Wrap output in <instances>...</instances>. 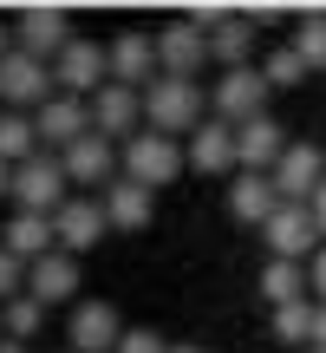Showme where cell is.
<instances>
[{
    "instance_id": "4316f807",
    "label": "cell",
    "mask_w": 326,
    "mask_h": 353,
    "mask_svg": "<svg viewBox=\"0 0 326 353\" xmlns=\"http://www.w3.org/2000/svg\"><path fill=\"white\" fill-rule=\"evenodd\" d=\"M39 321H46V307H39L33 294H20V301H7V307H0V327H7V341H33V334H39Z\"/></svg>"
},
{
    "instance_id": "836d02e7",
    "label": "cell",
    "mask_w": 326,
    "mask_h": 353,
    "mask_svg": "<svg viewBox=\"0 0 326 353\" xmlns=\"http://www.w3.org/2000/svg\"><path fill=\"white\" fill-rule=\"evenodd\" d=\"M0 196H13V164H0Z\"/></svg>"
},
{
    "instance_id": "74e56055",
    "label": "cell",
    "mask_w": 326,
    "mask_h": 353,
    "mask_svg": "<svg viewBox=\"0 0 326 353\" xmlns=\"http://www.w3.org/2000/svg\"><path fill=\"white\" fill-rule=\"evenodd\" d=\"M7 52H13V46H7V26H0V59H7Z\"/></svg>"
},
{
    "instance_id": "6da1fadb",
    "label": "cell",
    "mask_w": 326,
    "mask_h": 353,
    "mask_svg": "<svg viewBox=\"0 0 326 353\" xmlns=\"http://www.w3.org/2000/svg\"><path fill=\"white\" fill-rule=\"evenodd\" d=\"M144 125L176 138V131H202L209 125V99H202L196 79H157L144 85Z\"/></svg>"
},
{
    "instance_id": "d4e9b609",
    "label": "cell",
    "mask_w": 326,
    "mask_h": 353,
    "mask_svg": "<svg viewBox=\"0 0 326 353\" xmlns=\"http://www.w3.org/2000/svg\"><path fill=\"white\" fill-rule=\"evenodd\" d=\"M248 46H254V20H248V13H228V20L209 33V59H222L228 72L248 65Z\"/></svg>"
},
{
    "instance_id": "d6a6232c",
    "label": "cell",
    "mask_w": 326,
    "mask_h": 353,
    "mask_svg": "<svg viewBox=\"0 0 326 353\" xmlns=\"http://www.w3.org/2000/svg\"><path fill=\"white\" fill-rule=\"evenodd\" d=\"M307 210H314V229H320V242H326V183L314 190V203H307Z\"/></svg>"
},
{
    "instance_id": "7402d4cb",
    "label": "cell",
    "mask_w": 326,
    "mask_h": 353,
    "mask_svg": "<svg viewBox=\"0 0 326 353\" xmlns=\"http://www.w3.org/2000/svg\"><path fill=\"white\" fill-rule=\"evenodd\" d=\"M98 203H105V223L111 229H151V190L131 183V176H118Z\"/></svg>"
},
{
    "instance_id": "277c9868",
    "label": "cell",
    "mask_w": 326,
    "mask_h": 353,
    "mask_svg": "<svg viewBox=\"0 0 326 353\" xmlns=\"http://www.w3.org/2000/svg\"><path fill=\"white\" fill-rule=\"evenodd\" d=\"M65 183H72V176H65V164L39 151L33 164L13 170V203H20V210H33V216H59L65 203H72V196H65Z\"/></svg>"
},
{
    "instance_id": "5bb4252c",
    "label": "cell",
    "mask_w": 326,
    "mask_h": 353,
    "mask_svg": "<svg viewBox=\"0 0 326 353\" xmlns=\"http://www.w3.org/2000/svg\"><path fill=\"white\" fill-rule=\"evenodd\" d=\"M320 183H326V157H320V144H287V157L274 164L281 203H314Z\"/></svg>"
},
{
    "instance_id": "ab89813d",
    "label": "cell",
    "mask_w": 326,
    "mask_h": 353,
    "mask_svg": "<svg viewBox=\"0 0 326 353\" xmlns=\"http://www.w3.org/2000/svg\"><path fill=\"white\" fill-rule=\"evenodd\" d=\"M0 341H7V327H0Z\"/></svg>"
},
{
    "instance_id": "9a60e30c",
    "label": "cell",
    "mask_w": 326,
    "mask_h": 353,
    "mask_svg": "<svg viewBox=\"0 0 326 353\" xmlns=\"http://www.w3.org/2000/svg\"><path fill=\"white\" fill-rule=\"evenodd\" d=\"M33 125H39V144H59V151H72L78 138H91V99H65V92H59V99L39 105Z\"/></svg>"
},
{
    "instance_id": "2e32d148",
    "label": "cell",
    "mask_w": 326,
    "mask_h": 353,
    "mask_svg": "<svg viewBox=\"0 0 326 353\" xmlns=\"http://www.w3.org/2000/svg\"><path fill=\"white\" fill-rule=\"evenodd\" d=\"M105 52H111V79H118V85H131V92H138V85H157V79H163V65H157V39H151V33H118Z\"/></svg>"
},
{
    "instance_id": "4fadbf2b",
    "label": "cell",
    "mask_w": 326,
    "mask_h": 353,
    "mask_svg": "<svg viewBox=\"0 0 326 353\" xmlns=\"http://www.w3.org/2000/svg\"><path fill=\"white\" fill-rule=\"evenodd\" d=\"M59 164H65V176H72V183H85V190H111L118 183V164H124V157H118V144L111 138H98V131H91V138H78L72 151H59Z\"/></svg>"
},
{
    "instance_id": "ba28073f",
    "label": "cell",
    "mask_w": 326,
    "mask_h": 353,
    "mask_svg": "<svg viewBox=\"0 0 326 353\" xmlns=\"http://www.w3.org/2000/svg\"><path fill=\"white\" fill-rule=\"evenodd\" d=\"M157 65H163V79H196L209 65V33L196 20H170L157 33Z\"/></svg>"
},
{
    "instance_id": "5b68a950",
    "label": "cell",
    "mask_w": 326,
    "mask_h": 353,
    "mask_svg": "<svg viewBox=\"0 0 326 353\" xmlns=\"http://www.w3.org/2000/svg\"><path fill=\"white\" fill-rule=\"evenodd\" d=\"M268 262H307V255H320V229H314V210L307 203H281L274 216H268Z\"/></svg>"
},
{
    "instance_id": "f1b7e54d",
    "label": "cell",
    "mask_w": 326,
    "mask_h": 353,
    "mask_svg": "<svg viewBox=\"0 0 326 353\" xmlns=\"http://www.w3.org/2000/svg\"><path fill=\"white\" fill-rule=\"evenodd\" d=\"M261 72H268V85H274V92H287V85H301V79H307V59L294 46H281V52H268Z\"/></svg>"
},
{
    "instance_id": "8d00e7d4",
    "label": "cell",
    "mask_w": 326,
    "mask_h": 353,
    "mask_svg": "<svg viewBox=\"0 0 326 353\" xmlns=\"http://www.w3.org/2000/svg\"><path fill=\"white\" fill-rule=\"evenodd\" d=\"M170 353H209V347H189V341H183V347H170Z\"/></svg>"
},
{
    "instance_id": "8fae6325",
    "label": "cell",
    "mask_w": 326,
    "mask_h": 353,
    "mask_svg": "<svg viewBox=\"0 0 326 353\" xmlns=\"http://www.w3.org/2000/svg\"><path fill=\"white\" fill-rule=\"evenodd\" d=\"M287 157V131L274 125V118H248V125H235V164L241 170H261V176H274V164Z\"/></svg>"
},
{
    "instance_id": "7a4b0ae2",
    "label": "cell",
    "mask_w": 326,
    "mask_h": 353,
    "mask_svg": "<svg viewBox=\"0 0 326 353\" xmlns=\"http://www.w3.org/2000/svg\"><path fill=\"white\" fill-rule=\"evenodd\" d=\"M183 164H189V151H176V138H163V131H151V125L124 144V176L144 183V190H163L170 176H183Z\"/></svg>"
},
{
    "instance_id": "e575fe53",
    "label": "cell",
    "mask_w": 326,
    "mask_h": 353,
    "mask_svg": "<svg viewBox=\"0 0 326 353\" xmlns=\"http://www.w3.org/2000/svg\"><path fill=\"white\" fill-rule=\"evenodd\" d=\"M314 347H326V307H320V327H314Z\"/></svg>"
},
{
    "instance_id": "3957f363",
    "label": "cell",
    "mask_w": 326,
    "mask_h": 353,
    "mask_svg": "<svg viewBox=\"0 0 326 353\" xmlns=\"http://www.w3.org/2000/svg\"><path fill=\"white\" fill-rule=\"evenodd\" d=\"M52 79H59L65 99H98V92L111 85V52H105L98 39H72V46L52 59Z\"/></svg>"
},
{
    "instance_id": "ffe728a7",
    "label": "cell",
    "mask_w": 326,
    "mask_h": 353,
    "mask_svg": "<svg viewBox=\"0 0 326 353\" xmlns=\"http://www.w3.org/2000/svg\"><path fill=\"white\" fill-rule=\"evenodd\" d=\"M228 210H235L241 223L268 229V216L281 210V190H274V176H261V170H241L235 183H228Z\"/></svg>"
},
{
    "instance_id": "cb8c5ba5",
    "label": "cell",
    "mask_w": 326,
    "mask_h": 353,
    "mask_svg": "<svg viewBox=\"0 0 326 353\" xmlns=\"http://www.w3.org/2000/svg\"><path fill=\"white\" fill-rule=\"evenodd\" d=\"M39 157V125L26 112H0V164H33Z\"/></svg>"
},
{
    "instance_id": "e0dca14e",
    "label": "cell",
    "mask_w": 326,
    "mask_h": 353,
    "mask_svg": "<svg viewBox=\"0 0 326 353\" xmlns=\"http://www.w3.org/2000/svg\"><path fill=\"white\" fill-rule=\"evenodd\" d=\"M0 249L13 255V262H46L52 249H59V223L52 216H33V210H13V223H7V236H0Z\"/></svg>"
},
{
    "instance_id": "83f0119b",
    "label": "cell",
    "mask_w": 326,
    "mask_h": 353,
    "mask_svg": "<svg viewBox=\"0 0 326 353\" xmlns=\"http://www.w3.org/2000/svg\"><path fill=\"white\" fill-rule=\"evenodd\" d=\"M294 52L307 59V72H320V65H326V13H307V20H301V33H294Z\"/></svg>"
},
{
    "instance_id": "8992f818",
    "label": "cell",
    "mask_w": 326,
    "mask_h": 353,
    "mask_svg": "<svg viewBox=\"0 0 326 353\" xmlns=\"http://www.w3.org/2000/svg\"><path fill=\"white\" fill-rule=\"evenodd\" d=\"M268 72L261 65H235V72H222L215 79V92H209V105H215V118L222 125H248V118H261V105H268Z\"/></svg>"
},
{
    "instance_id": "603a6c76",
    "label": "cell",
    "mask_w": 326,
    "mask_h": 353,
    "mask_svg": "<svg viewBox=\"0 0 326 353\" xmlns=\"http://www.w3.org/2000/svg\"><path fill=\"white\" fill-rule=\"evenodd\" d=\"M261 301H268V307L314 301V275H307V262H268V268H261Z\"/></svg>"
},
{
    "instance_id": "44dd1931",
    "label": "cell",
    "mask_w": 326,
    "mask_h": 353,
    "mask_svg": "<svg viewBox=\"0 0 326 353\" xmlns=\"http://www.w3.org/2000/svg\"><path fill=\"white\" fill-rule=\"evenodd\" d=\"M189 164L196 170H209V176H222V170H241L235 164V125H202V131H189Z\"/></svg>"
},
{
    "instance_id": "ac0fdd59",
    "label": "cell",
    "mask_w": 326,
    "mask_h": 353,
    "mask_svg": "<svg viewBox=\"0 0 326 353\" xmlns=\"http://www.w3.org/2000/svg\"><path fill=\"white\" fill-rule=\"evenodd\" d=\"M52 223H59V249H65V255L98 249L105 229H111V223H105V203H98V196H72L59 216H52Z\"/></svg>"
},
{
    "instance_id": "7c38bea8",
    "label": "cell",
    "mask_w": 326,
    "mask_h": 353,
    "mask_svg": "<svg viewBox=\"0 0 326 353\" xmlns=\"http://www.w3.org/2000/svg\"><path fill=\"white\" fill-rule=\"evenodd\" d=\"M26 294H33L39 307H65V301L78 307V255L52 249L46 262H33L26 268Z\"/></svg>"
},
{
    "instance_id": "484cf974",
    "label": "cell",
    "mask_w": 326,
    "mask_h": 353,
    "mask_svg": "<svg viewBox=\"0 0 326 353\" xmlns=\"http://www.w3.org/2000/svg\"><path fill=\"white\" fill-rule=\"evenodd\" d=\"M314 327H320V301L274 307V341H287V347H314Z\"/></svg>"
},
{
    "instance_id": "52a82bcc",
    "label": "cell",
    "mask_w": 326,
    "mask_h": 353,
    "mask_svg": "<svg viewBox=\"0 0 326 353\" xmlns=\"http://www.w3.org/2000/svg\"><path fill=\"white\" fill-rule=\"evenodd\" d=\"M46 99H59V79H52V65L13 46L7 59H0V105H13V112H20V105H46Z\"/></svg>"
},
{
    "instance_id": "9c48e42d",
    "label": "cell",
    "mask_w": 326,
    "mask_h": 353,
    "mask_svg": "<svg viewBox=\"0 0 326 353\" xmlns=\"http://www.w3.org/2000/svg\"><path fill=\"white\" fill-rule=\"evenodd\" d=\"M65 341H72V353H118V341H124V321H118L111 301H78V307H72V327H65Z\"/></svg>"
},
{
    "instance_id": "f546056e",
    "label": "cell",
    "mask_w": 326,
    "mask_h": 353,
    "mask_svg": "<svg viewBox=\"0 0 326 353\" xmlns=\"http://www.w3.org/2000/svg\"><path fill=\"white\" fill-rule=\"evenodd\" d=\"M20 294H26V262H13V255L0 249V307L20 301Z\"/></svg>"
},
{
    "instance_id": "4dcf8cb0",
    "label": "cell",
    "mask_w": 326,
    "mask_h": 353,
    "mask_svg": "<svg viewBox=\"0 0 326 353\" xmlns=\"http://www.w3.org/2000/svg\"><path fill=\"white\" fill-rule=\"evenodd\" d=\"M118 353H170V341H163L157 327H124V341H118Z\"/></svg>"
},
{
    "instance_id": "1f68e13d",
    "label": "cell",
    "mask_w": 326,
    "mask_h": 353,
    "mask_svg": "<svg viewBox=\"0 0 326 353\" xmlns=\"http://www.w3.org/2000/svg\"><path fill=\"white\" fill-rule=\"evenodd\" d=\"M307 275H314V301H320V307H326V249H320V255H314V268H307Z\"/></svg>"
},
{
    "instance_id": "f35d334b",
    "label": "cell",
    "mask_w": 326,
    "mask_h": 353,
    "mask_svg": "<svg viewBox=\"0 0 326 353\" xmlns=\"http://www.w3.org/2000/svg\"><path fill=\"white\" fill-rule=\"evenodd\" d=\"M307 353H326V347H307Z\"/></svg>"
},
{
    "instance_id": "30bf717a",
    "label": "cell",
    "mask_w": 326,
    "mask_h": 353,
    "mask_svg": "<svg viewBox=\"0 0 326 353\" xmlns=\"http://www.w3.org/2000/svg\"><path fill=\"white\" fill-rule=\"evenodd\" d=\"M138 118H144V92H131V85H118V79H111V85H105L98 92V99H91V131H98V138H138Z\"/></svg>"
},
{
    "instance_id": "d6986e66",
    "label": "cell",
    "mask_w": 326,
    "mask_h": 353,
    "mask_svg": "<svg viewBox=\"0 0 326 353\" xmlns=\"http://www.w3.org/2000/svg\"><path fill=\"white\" fill-rule=\"evenodd\" d=\"M72 46V26H65L59 7H26L20 13V52H33V59H59V52Z\"/></svg>"
},
{
    "instance_id": "d590c367",
    "label": "cell",
    "mask_w": 326,
    "mask_h": 353,
    "mask_svg": "<svg viewBox=\"0 0 326 353\" xmlns=\"http://www.w3.org/2000/svg\"><path fill=\"white\" fill-rule=\"evenodd\" d=\"M0 353H26V341H0Z\"/></svg>"
}]
</instances>
